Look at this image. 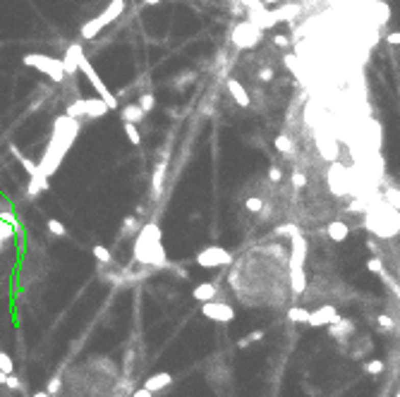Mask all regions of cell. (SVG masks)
<instances>
[{
	"mask_svg": "<svg viewBox=\"0 0 400 397\" xmlns=\"http://www.w3.org/2000/svg\"><path fill=\"white\" fill-rule=\"evenodd\" d=\"M79 134V120L72 115H58L53 122V132H51V141H48L46 151H43V156H41V161L36 163V168H39V172L43 175V177H51V175H55V170L60 168V163H63L65 153L72 148V144H74V139H77Z\"/></svg>",
	"mask_w": 400,
	"mask_h": 397,
	"instance_id": "6da1fadb",
	"label": "cell"
},
{
	"mask_svg": "<svg viewBox=\"0 0 400 397\" xmlns=\"http://www.w3.org/2000/svg\"><path fill=\"white\" fill-rule=\"evenodd\" d=\"M132 258L141 266H149V268H165L168 266V256L163 249V232H161L158 223H146L137 230Z\"/></svg>",
	"mask_w": 400,
	"mask_h": 397,
	"instance_id": "7a4b0ae2",
	"label": "cell"
},
{
	"mask_svg": "<svg viewBox=\"0 0 400 397\" xmlns=\"http://www.w3.org/2000/svg\"><path fill=\"white\" fill-rule=\"evenodd\" d=\"M395 210L398 208H391V203H384V210L369 208L364 227H367L371 234L381 237V240L395 237V234H398V213H395Z\"/></svg>",
	"mask_w": 400,
	"mask_h": 397,
	"instance_id": "3957f363",
	"label": "cell"
},
{
	"mask_svg": "<svg viewBox=\"0 0 400 397\" xmlns=\"http://www.w3.org/2000/svg\"><path fill=\"white\" fill-rule=\"evenodd\" d=\"M125 8H127V0H110L108 8L103 10L101 15H96L94 19H89V22L82 24V32H79V34H82V39H84V41L96 39L103 27H108L110 22H115V19L125 12Z\"/></svg>",
	"mask_w": 400,
	"mask_h": 397,
	"instance_id": "277c9868",
	"label": "cell"
},
{
	"mask_svg": "<svg viewBox=\"0 0 400 397\" xmlns=\"http://www.w3.org/2000/svg\"><path fill=\"white\" fill-rule=\"evenodd\" d=\"M22 63L27 65V67H34V70L43 72V74H48V77L53 79L55 84H60L65 79V72H63V65H60V60L58 58H53V55H46V53H27L22 58Z\"/></svg>",
	"mask_w": 400,
	"mask_h": 397,
	"instance_id": "5b68a950",
	"label": "cell"
},
{
	"mask_svg": "<svg viewBox=\"0 0 400 397\" xmlns=\"http://www.w3.org/2000/svg\"><path fill=\"white\" fill-rule=\"evenodd\" d=\"M77 70H79V72H84V77H87L89 82H91V86L96 89V94L101 96V101L106 103V105H108V110H118V98H115V94H113L108 86H106V82H103V79L98 77V72H96L94 67H91V63H89L84 55L79 58Z\"/></svg>",
	"mask_w": 400,
	"mask_h": 397,
	"instance_id": "8992f818",
	"label": "cell"
},
{
	"mask_svg": "<svg viewBox=\"0 0 400 397\" xmlns=\"http://www.w3.org/2000/svg\"><path fill=\"white\" fill-rule=\"evenodd\" d=\"M264 39V32H261L259 27H254V24L247 19V22H237L233 27V34H230V41H233V46L235 48H242V50H249V48H257Z\"/></svg>",
	"mask_w": 400,
	"mask_h": 397,
	"instance_id": "52a82bcc",
	"label": "cell"
},
{
	"mask_svg": "<svg viewBox=\"0 0 400 397\" xmlns=\"http://www.w3.org/2000/svg\"><path fill=\"white\" fill-rule=\"evenodd\" d=\"M65 113L72 117H89V120H98L108 113V105L101 101V98H77V101H72Z\"/></svg>",
	"mask_w": 400,
	"mask_h": 397,
	"instance_id": "ba28073f",
	"label": "cell"
},
{
	"mask_svg": "<svg viewBox=\"0 0 400 397\" xmlns=\"http://www.w3.org/2000/svg\"><path fill=\"white\" fill-rule=\"evenodd\" d=\"M194 261L202 268H223V266L233 263V254L228 249H223V247H206V249L196 251Z\"/></svg>",
	"mask_w": 400,
	"mask_h": 397,
	"instance_id": "9c48e42d",
	"label": "cell"
},
{
	"mask_svg": "<svg viewBox=\"0 0 400 397\" xmlns=\"http://www.w3.org/2000/svg\"><path fill=\"white\" fill-rule=\"evenodd\" d=\"M329 187L336 196H347L353 192V175L347 172V168H343L336 161L329 168Z\"/></svg>",
	"mask_w": 400,
	"mask_h": 397,
	"instance_id": "30bf717a",
	"label": "cell"
},
{
	"mask_svg": "<svg viewBox=\"0 0 400 397\" xmlns=\"http://www.w3.org/2000/svg\"><path fill=\"white\" fill-rule=\"evenodd\" d=\"M202 316L211 321H218V323H230L235 319V309L226 302H218V299H211V302H202Z\"/></svg>",
	"mask_w": 400,
	"mask_h": 397,
	"instance_id": "8fae6325",
	"label": "cell"
},
{
	"mask_svg": "<svg viewBox=\"0 0 400 397\" xmlns=\"http://www.w3.org/2000/svg\"><path fill=\"white\" fill-rule=\"evenodd\" d=\"M338 319H340V313H338L336 306H333V304H323V306H319V309L309 311L307 326H312V328H326V326H331V323H336Z\"/></svg>",
	"mask_w": 400,
	"mask_h": 397,
	"instance_id": "7c38bea8",
	"label": "cell"
},
{
	"mask_svg": "<svg viewBox=\"0 0 400 397\" xmlns=\"http://www.w3.org/2000/svg\"><path fill=\"white\" fill-rule=\"evenodd\" d=\"M84 55V48H82V43L79 41H74V43H70L67 46V50H65V58L60 60V65H63V72L67 74V77H74L77 74V63H79V58Z\"/></svg>",
	"mask_w": 400,
	"mask_h": 397,
	"instance_id": "4fadbf2b",
	"label": "cell"
},
{
	"mask_svg": "<svg viewBox=\"0 0 400 397\" xmlns=\"http://www.w3.org/2000/svg\"><path fill=\"white\" fill-rule=\"evenodd\" d=\"M290 240H292L290 268H305V261H307V240H305V234L297 232V234H292Z\"/></svg>",
	"mask_w": 400,
	"mask_h": 397,
	"instance_id": "5bb4252c",
	"label": "cell"
},
{
	"mask_svg": "<svg viewBox=\"0 0 400 397\" xmlns=\"http://www.w3.org/2000/svg\"><path fill=\"white\" fill-rule=\"evenodd\" d=\"M316 148H319L321 158H326L331 163L338 158V141L333 139L331 134H319V137H316Z\"/></svg>",
	"mask_w": 400,
	"mask_h": 397,
	"instance_id": "9a60e30c",
	"label": "cell"
},
{
	"mask_svg": "<svg viewBox=\"0 0 400 397\" xmlns=\"http://www.w3.org/2000/svg\"><path fill=\"white\" fill-rule=\"evenodd\" d=\"M329 335L333 340L345 345V337L347 335H355V323L350 319H338L336 323H331L329 326Z\"/></svg>",
	"mask_w": 400,
	"mask_h": 397,
	"instance_id": "2e32d148",
	"label": "cell"
},
{
	"mask_svg": "<svg viewBox=\"0 0 400 397\" xmlns=\"http://www.w3.org/2000/svg\"><path fill=\"white\" fill-rule=\"evenodd\" d=\"M226 86H228V91H230V96H233V101H235L237 105H242V108H249L252 98H249V91L244 89L242 82H237V79H228Z\"/></svg>",
	"mask_w": 400,
	"mask_h": 397,
	"instance_id": "e0dca14e",
	"label": "cell"
},
{
	"mask_svg": "<svg viewBox=\"0 0 400 397\" xmlns=\"http://www.w3.org/2000/svg\"><path fill=\"white\" fill-rule=\"evenodd\" d=\"M165 170H168V156H163V161H158L154 168V179H151V189H154V199L163 194V182H165Z\"/></svg>",
	"mask_w": 400,
	"mask_h": 397,
	"instance_id": "ac0fdd59",
	"label": "cell"
},
{
	"mask_svg": "<svg viewBox=\"0 0 400 397\" xmlns=\"http://www.w3.org/2000/svg\"><path fill=\"white\" fill-rule=\"evenodd\" d=\"M271 15H273L276 24L278 22H292L295 24V17L299 15V5L297 3H285V5H281V8L271 10Z\"/></svg>",
	"mask_w": 400,
	"mask_h": 397,
	"instance_id": "d6986e66",
	"label": "cell"
},
{
	"mask_svg": "<svg viewBox=\"0 0 400 397\" xmlns=\"http://www.w3.org/2000/svg\"><path fill=\"white\" fill-rule=\"evenodd\" d=\"M144 117H146V113L141 110L139 103H127V105H122V108H120V120H122V122L139 125V122H144Z\"/></svg>",
	"mask_w": 400,
	"mask_h": 397,
	"instance_id": "ffe728a7",
	"label": "cell"
},
{
	"mask_svg": "<svg viewBox=\"0 0 400 397\" xmlns=\"http://www.w3.org/2000/svg\"><path fill=\"white\" fill-rule=\"evenodd\" d=\"M192 297L196 302H211L218 297V282H199L194 289H192Z\"/></svg>",
	"mask_w": 400,
	"mask_h": 397,
	"instance_id": "44dd1931",
	"label": "cell"
},
{
	"mask_svg": "<svg viewBox=\"0 0 400 397\" xmlns=\"http://www.w3.org/2000/svg\"><path fill=\"white\" fill-rule=\"evenodd\" d=\"M170 383H173V376L168 374V371H161V374H154L151 378H146V381H144V388L151 390V392H161V390H165Z\"/></svg>",
	"mask_w": 400,
	"mask_h": 397,
	"instance_id": "7402d4cb",
	"label": "cell"
},
{
	"mask_svg": "<svg viewBox=\"0 0 400 397\" xmlns=\"http://www.w3.org/2000/svg\"><path fill=\"white\" fill-rule=\"evenodd\" d=\"M10 153H12V156L17 158V163H19V165L24 168V170H27V175H29V177H34V175H41L39 168H36V163H34L32 158H27V156H24V153L15 146V144H10Z\"/></svg>",
	"mask_w": 400,
	"mask_h": 397,
	"instance_id": "603a6c76",
	"label": "cell"
},
{
	"mask_svg": "<svg viewBox=\"0 0 400 397\" xmlns=\"http://www.w3.org/2000/svg\"><path fill=\"white\" fill-rule=\"evenodd\" d=\"M326 234H329V240H333V242H343V240H347L350 227H347V223H343V220H333V223H329V227H326Z\"/></svg>",
	"mask_w": 400,
	"mask_h": 397,
	"instance_id": "cb8c5ba5",
	"label": "cell"
},
{
	"mask_svg": "<svg viewBox=\"0 0 400 397\" xmlns=\"http://www.w3.org/2000/svg\"><path fill=\"white\" fill-rule=\"evenodd\" d=\"M290 289H292V295H305V289H307L305 268H290Z\"/></svg>",
	"mask_w": 400,
	"mask_h": 397,
	"instance_id": "d4e9b609",
	"label": "cell"
},
{
	"mask_svg": "<svg viewBox=\"0 0 400 397\" xmlns=\"http://www.w3.org/2000/svg\"><path fill=\"white\" fill-rule=\"evenodd\" d=\"M41 192H48V177H43V175H34V177H29L27 196H29V199H36Z\"/></svg>",
	"mask_w": 400,
	"mask_h": 397,
	"instance_id": "484cf974",
	"label": "cell"
},
{
	"mask_svg": "<svg viewBox=\"0 0 400 397\" xmlns=\"http://www.w3.org/2000/svg\"><path fill=\"white\" fill-rule=\"evenodd\" d=\"M137 230H139V220H137V216H127V218L122 220V225H120V237H132Z\"/></svg>",
	"mask_w": 400,
	"mask_h": 397,
	"instance_id": "4316f807",
	"label": "cell"
},
{
	"mask_svg": "<svg viewBox=\"0 0 400 397\" xmlns=\"http://www.w3.org/2000/svg\"><path fill=\"white\" fill-rule=\"evenodd\" d=\"M273 144H276V148H278L281 153H285V156H290L292 151H295V144H292V139L288 137V134H278Z\"/></svg>",
	"mask_w": 400,
	"mask_h": 397,
	"instance_id": "83f0119b",
	"label": "cell"
},
{
	"mask_svg": "<svg viewBox=\"0 0 400 397\" xmlns=\"http://www.w3.org/2000/svg\"><path fill=\"white\" fill-rule=\"evenodd\" d=\"M307 319H309V309H302V306L288 309V321H292V323H307Z\"/></svg>",
	"mask_w": 400,
	"mask_h": 397,
	"instance_id": "f1b7e54d",
	"label": "cell"
},
{
	"mask_svg": "<svg viewBox=\"0 0 400 397\" xmlns=\"http://www.w3.org/2000/svg\"><path fill=\"white\" fill-rule=\"evenodd\" d=\"M94 256H96V261H98V263H103V266H108V263H113V254H110L108 249H106V247H101V244H96L94 249Z\"/></svg>",
	"mask_w": 400,
	"mask_h": 397,
	"instance_id": "f546056e",
	"label": "cell"
},
{
	"mask_svg": "<svg viewBox=\"0 0 400 397\" xmlns=\"http://www.w3.org/2000/svg\"><path fill=\"white\" fill-rule=\"evenodd\" d=\"M122 127H125V134H127V139H130V144L139 146L141 134H139V129H137V125H132V122H122Z\"/></svg>",
	"mask_w": 400,
	"mask_h": 397,
	"instance_id": "4dcf8cb0",
	"label": "cell"
},
{
	"mask_svg": "<svg viewBox=\"0 0 400 397\" xmlns=\"http://www.w3.org/2000/svg\"><path fill=\"white\" fill-rule=\"evenodd\" d=\"M46 225H48V232L55 234V237H67V227H65L58 218H51Z\"/></svg>",
	"mask_w": 400,
	"mask_h": 397,
	"instance_id": "1f68e13d",
	"label": "cell"
},
{
	"mask_svg": "<svg viewBox=\"0 0 400 397\" xmlns=\"http://www.w3.org/2000/svg\"><path fill=\"white\" fill-rule=\"evenodd\" d=\"M261 337H264V330H252V333L247 335V337L237 340V347H240V350H247V347H249L252 342H259Z\"/></svg>",
	"mask_w": 400,
	"mask_h": 397,
	"instance_id": "d6a6232c",
	"label": "cell"
},
{
	"mask_svg": "<svg viewBox=\"0 0 400 397\" xmlns=\"http://www.w3.org/2000/svg\"><path fill=\"white\" fill-rule=\"evenodd\" d=\"M384 368H386V364L381 361V359H371V361H367V364H364V371H367L369 376L384 374Z\"/></svg>",
	"mask_w": 400,
	"mask_h": 397,
	"instance_id": "836d02e7",
	"label": "cell"
},
{
	"mask_svg": "<svg viewBox=\"0 0 400 397\" xmlns=\"http://www.w3.org/2000/svg\"><path fill=\"white\" fill-rule=\"evenodd\" d=\"M141 105V110H144V113H146V115H149L151 110L156 108V98H154V94H141L139 96V101H137Z\"/></svg>",
	"mask_w": 400,
	"mask_h": 397,
	"instance_id": "e575fe53",
	"label": "cell"
},
{
	"mask_svg": "<svg viewBox=\"0 0 400 397\" xmlns=\"http://www.w3.org/2000/svg\"><path fill=\"white\" fill-rule=\"evenodd\" d=\"M0 371H3V374H12V371H15L12 357H10L8 352H0Z\"/></svg>",
	"mask_w": 400,
	"mask_h": 397,
	"instance_id": "d590c367",
	"label": "cell"
},
{
	"mask_svg": "<svg viewBox=\"0 0 400 397\" xmlns=\"http://www.w3.org/2000/svg\"><path fill=\"white\" fill-rule=\"evenodd\" d=\"M367 271H371L374 275H384L386 268H384V263H381V258H379V256H371L367 261Z\"/></svg>",
	"mask_w": 400,
	"mask_h": 397,
	"instance_id": "8d00e7d4",
	"label": "cell"
},
{
	"mask_svg": "<svg viewBox=\"0 0 400 397\" xmlns=\"http://www.w3.org/2000/svg\"><path fill=\"white\" fill-rule=\"evenodd\" d=\"M60 388H63V378H60V374H55L53 378L48 381L46 392H48V395H58V392H60Z\"/></svg>",
	"mask_w": 400,
	"mask_h": 397,
	"instance_id": "74e56055",
	"label": "cell"
},
{
	"mask_svg": "<svg viewBox=\"0 0 400 397\" xmlns=\"http://www.w3.org/2000/svg\"><path fill=\"white\" fill-rule=\"evenodd\" d=\"M244 208L249 210V213H259V210L264 208V201H261L259 196H249V199L244 201Z\"/></svg>",
	"mask_w": 400,
	"mask_h": 397,
	"instance_id": "f35d334b",
	"label": "cell"
},
{
	"mask_svg": "<svg viewBox=\"0 0 400 397\" xmlns=\"http://www.w3.org/2000/svg\"><path fill=\"white\" fill-rule=\"evenodd\" d=\"M283 63H285V67H288V70L292 72V74H297V77H302V72H299V65H297V58H295V55H285V58H283Z\"/></svg>",
	"mask_w": 400,
	"mask_h": 397,
	"instance_id": "ab89813d",
	"label": "cell"
},
{
	"mask_svg": "<svg viewBox=\"0 0 400 397\" xmlns=\"http://www.w3.org/2000/svg\"><path fill=\"white\" fill-rule=\"evenodd\" d=\"M299 227L297 225H281L276 227V234H281V237H292V234H297Z\"/></svg>",
	"mask_w": 400,
	"mask_h": 397,
	"instance_id": "60d3db41",
	"label": "cell"
},
{
	"mask_svg": "<svg viewBox=\"0 0 400 397\" xmlns=\"http://www.w3.org/2000/svg\"><path fill=\"white\" fill-rule=\"evenodd\" d=\"M15 230H17L15 225H10V223H5V220H0V237H3V240H10V237L15 234Z\"/></svg>",
	"mask_w": 400,
	"mask_h": 397,
	"instance_id": "b9f144b4",
	"label": "cell"
},
{
	"mask_svg": "<svg viewBox=\"0 0 400 397\" xmlns=\"http://www.w3.org/2000/svg\"><path fill=\"white\" fill-rule=\"evenodd\" d=\"M377 323L384 328V330H393V328H395V321H393L388 313H381V316L377 319Z\"/></svg>",
	"mask_w": 400,
	"mask_h": 397,
	"instance_id": "7bdbcfd3",
	"label": "cell"
},
{
	"mask_svg": "<svg viewBox=\"0 0 400 397\" xmlns=\"http://www.w3.org/2000/svg\"><path fill=\"white\" fill-rule=\"evenodd\" d=\"M5 385H8L10 390H24L22 381H19V378H17L15 374H8V378H5Z\"/></svg>",
	"mask_w": 400,
	"mask_h": 397,
	"instance_id": "ee69618b",
	"label": "cell"
},
{
	"mask_svg": "<svg viewBox=\"0 0 400 397\" xmlns=\"http://www.w3.org/2000/svg\"><path fill=\"white\" fill-rule=\"evenodd\" d=\"M307 184V177H305V172L302 170H295L292 172V187H297V189H302Z\"/></svg>",
	"mask_w": 400,
	"mask_h": 397,
	"instance_id": "f6af8a7d",
	"label": "cell"
},
{
	"mask_svg": "<svg viewBox=\"0 0 400 397\" xmlns=\"http://www.w3.org/2000/svg\"><path fill=\"white\" fill-rule=\"evenodd\" d=\"M273 67H264V70H259L257 72V79H261V82H271L273 79Z\"/></svg>",
	"mask_w": 400,
	"mask_h": 397,
	"instance_id": "bcb514c9",
	"label": "cell"
},
{
	"mask_svg": "<svg viewBox=\"0 0 400 397\" xmlns=\"http://www.w3.org/2000/svg\"><path fill=\"white\" fill-rule=\"evenodd\" d=\"M244 10H257V8H264V3L261 0H237Z\"/></svg>",
	"mask_w": 400,
	"mask_h": 397,
	"instance_id": "7dc6e473",
	"label": "cell"
},
{
	"mask_svg": "<svg viewBox=\"0 0 400 397\" xmlns=\"http://www.w3.org/2000/svg\"><path fill=\"white\" fill-rule=\"evenodd\" d=\"M273 46H278V48H288V46H290V39H288L285 34H276V36H273Z\"/></svg>",
	"mask_w": 400,
	"mask_h": 397,
	"instance_id": "c3c4849f",
	"label": "cell"
},
{
	"mask_svg": "<svg viewBox=\"0 0 400 397\" xmlns=\"http://www.w3.org/2000/svg\"><path fill=\"white\" fill-rule=\"evenodd\" d=\"M268 179H271V182H281V179H283L281 168H276V165H271V168H268Z\"/></svg>",
	"mask_w": 400,
	"mask_h": 397,
	"instance_id": "681fc988",
	"label": "cell"
},
{
	"mask_svg": "<svg viewBox=\"0 0 400 397\" xmlns=\"http://www.w3.org/2000/svg\"><path fill=\"white\" fill-rule=\"evenodd\" d=\"M386 203H393V208H398V189H388L386 192Z\"/></svg>",
	"mask_w": 400,
	"mask_h": 397,
	"instance_id": "f907efd6",
	"label": "cell"
},
{
	"mask_svg": "<svg viewBox=\"0 0 400 397\" xmlns=\"http://www.w3.org/2000/svg\"><path fill=\"white\" fill-rule=\"evenodd\" d=\"M132 397H154V392H151V390H146L144 385H141V388H137V390L132 392Z\"/></svg>",
	"mask_w": 400,
	"mask_h": 397,
	"instance_id": "816d5d0a",
	"label": "cell"
},
{
	"mask_svg": "<svg viewBox=\"0 0 400 397\" xmlns=\"http://www.w3.org/2000/svg\"><path fill=\"white\" fill-rule=\"evenodd\" d=\"M347 208H350V210H355V213H362V210L367 208V206H364V203H362V201H350V206H347Z\"/></svg>",
	"mask_w": 400,
	"mask_h": 397,
	"instance_id": "f5cc1de1",
	"label": "cell"
},
{
	"mask_svg": "<svg viewBox=\"0 0 400 397\" xmlns=\"http://www.w3.org/2000/svg\"><path fill=\"white\" fill-rule=\"evenodd\" d=\"M386 41H388V43H391V46H398V43H400V34H398V32L388 34V36H386Z\"/></svg>",
	"mask_w": 400,
	"mask_h": 397,
	"instance_id": "db71d44e",
	"label": "cell"
},
{
	"mask_svg": "<svg viewBox=\"0 0 400 397\" xmlns=\"http://www.w3.org/2000/svg\"><path fill=\"white\" fill-rule=\"evenodd\" d=\"M367 249L374 254V256H379V244L374 240H367Z\"/></svg>",
	"mask_w": 400,
	"mask_h": 397,
	"instance_id": "11a10c76",
	"label": "cell"
},
{
	"mask_svg": "<svg viewBox=\"0 0 400 397\" xmlns=\"http://www.w3.org/2000/svg\"><path fill=\"white\" fill-rule=\"evenodd\" d=\"M158 3H163V0H144V5H158Z\"/></svg>",
	"mask_w": 400,
	"mask_h": 397,
	"instance_id": "9f6ffc18",
	"label": "cell"
},
{
	"mask_svg": "<svg viewBox=\"0 0 400 397\" xmlns=\"http://www.w3.org/2000/svg\"><path fill=\"white\" fill-rule=\"evenodd\" d=\"M261 3H264V5L268 8V5H276V3H281V0H261Z\"/></svg>",
	"mask_w": 400,
	"mask_h": 397,
	"instance_id": "6f0895ef",
	"label": "cell"
},
{
	"mask_svg": "<svg viewBox=\"0 0 400 397\" xmlns=\"http://www.w3.org/2000/svg\"><path fill=\"white\" fill-rule=\"evenodd\" d=\"M34 397H51V395H48L46 390H41V392H34Z\"/></svg>",
	"mask_w": 400,
	"mask_h": 397,
	"instance_id": "680465c9",
	"label": "cell"
},
{
	"mask_svg": "<svg viewBox=\"0 0 400 397\" xmlns=\"http://www.w3.org/2000/svg\"><path fill=\"white\" fill-rule=\"evenodd\" d=\"M5 378H8V374H3V371H0V383H3V385H5Z\"/></svg>",
	"mask_w": 400,
	"mask_h": 397,
	"instance_id": "91938a15",
	"label": "cell"
},
{
	"mask_svg": "<svg viewBox=\"0 0 400 397\" xmlns=\"http://www.w3.org/2000/svg\"><path fill=\"white\" fill-rule=\"evenodd\" d=\"M3 247H5V240H3V237H0V251H3Z\"/></svg>",
	"mask_w": 400,
	"mask_h": 397,
	"instance_id": "94428289",
	"label": "cell"
}]
</instances>
